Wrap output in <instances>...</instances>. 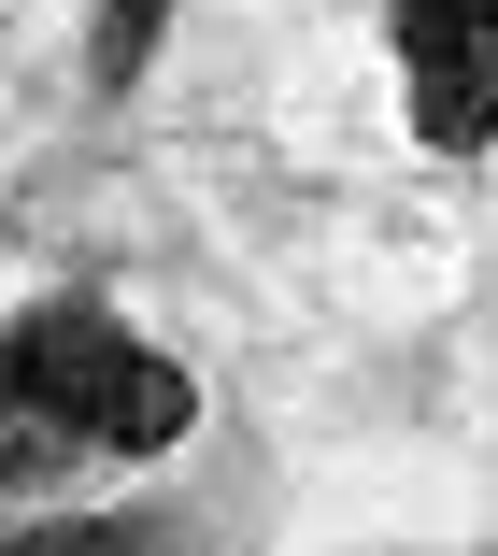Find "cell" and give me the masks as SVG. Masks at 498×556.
<instances>
[{"instance_id":"3","label":"cell","mask_w":498,"mask_h":556,"mask_svg":"<svg viewBox=\"0 0 498 556\" xmlns=\"http://www.w3.org/2000/svg\"><path fill=\"white\" fill-rule=\"evenodd\" d=\"M157 43H171V0H100V15H86V86L129 100V86L157 72Z\"/></svg>"},{"instance_id":"2","label":"cell","mask_w":498,"mask_h":556,"mask_svg":"<svg viewBox=\"0 0 498 556\" xmlns=\"http://www.w3.org/2000/svg\"><path fill=\"white\" fill-rule=\"evenodd\" d=\"M399 43V115L427 157H484L498 143V0H385Z\"/></svg>"},{"instance_id":"1","label":"cell","mask_w":498,"mask_h":556,"mask_svg":"<svg viewBox=\"0 0 498 556\" xmlns=\"http://www.w3.org/2000/svg\"><path fill=\"white\" fill-rule=\"evenodd\" d=\"M0 414H29L72 471H129V457H171L200 428V386L100 286H43L0 314Z\"/></svg>"}]
</instances>
